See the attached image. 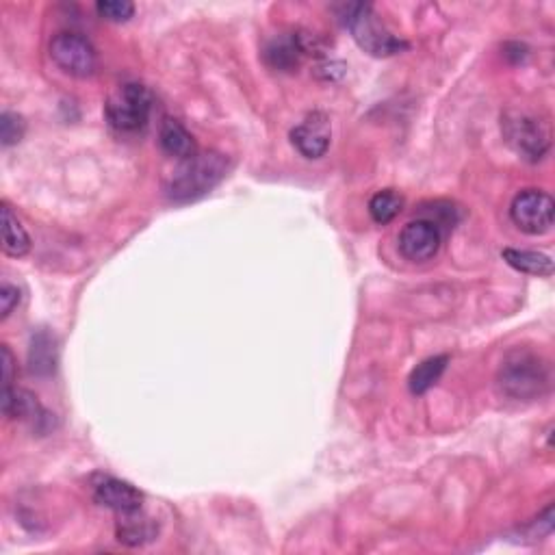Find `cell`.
<instances>
[{
    "mask_svg": "<svg viewBox=\"0 0 555 555\" xmlns=\"http://www.w3.org/2000/svg\"><path fill=\"white\" fill-rule=\"evenodd\" d=\"M24 128L27 126H24V120L18 113L5 111L0 115V141H3V146L9 148L18 144V141L24 137Z\"/></svg>",
    "mask_w": 555,
    "mask_h": 555,
    "instance_id": "44dd1931",
    "label": "cell"
},
{
    "mask_svg": "<svg viewBox=\"0 0 555 555\" xmlns=\"http://www.w3.org/2000/svg\"><path fill=\"white\" fill-rule=\"evenodd\" d=\"M50 57L57 66L76 79H87L98 68L96 48L79 33H59L50 42Z\"/></svg>",
    "mask_w": 555,
    "mask_h": 555,
    "instance_id": "52a82bcc",
    "label": "cell"
},
{
    "mask_svg": "<svg viewBox=\"0 0 555 555\" xmlns=\"http://www.w3.org/2000/svg\"><path fill=\"white\" fill-rule=\"evenodd\" d=\"M449 356H432L428 360H423L421 365H417L412 369L410 378H408V389L412 395H425L432 386L441 380V376L447 369Z\"/></svg>",
    "mask_w": 555,
    "mask_h": 555,
    "instance_id": "ac0fdd59",
    "label": "cell"
},
{
    "mask_svg": "<svg viewBox=\"0 0 555 555\" xmlns=\"http://www.w3.org/2000/svg\"><path fill=\"white\" fill-rule=\"evenodd\" d=\"M497 386L512 402H536L551 386L549 363L536 352L512 350L501 360Z\"/></svg>",
    "mask_w": 555,
    "mask_h": 555,
    "instance_id": "6da1fadb",
    "label": "cell"
},
{
    "mask_svg": "<svg viewBox=\"0 0 555 555\" xmlns=\"http://www.w3.org/2000/svg\"><path fill=\"white\" fill-rule=\"evenodd\" d=\"M29 369L40 378L53 376L57 371V339L48 330H37L31 337Z\"/></svg>",
    "mask_w": 555,
    "mask_h": 555,
    "instance_id": "5bb4252c",
    "label": "cell"
},
{
    "mask_svg": "<svg viewBox=\"0 0 555 555\" xmlns=\"http://www.w3.org/2000/svg\"><path fill=\"white\" fill-rule=\"evenodd\" d=\"M96 11L102 20L122 24L135 16V5L128 0H100L96 3Z\"/></svg>",
    "mask_w": 555,
    "mask_h": 555,
    "instance_id": "ffe728a7",
    "label": "cell"
},
{
    "mask_svg": "<svg viewBox=\"0 0 555 555\" xmlns=\"http://www.w3.org/2000/svg\"><path fill=\"white\" fill-rule=\"evenodd\" d=\"M0 354H3V389H11V382H14V354L7 345L0 347Z\"/></svg>",
    "mask_w": 555,
    "mask_h": 555,
    "instance_id": "603a6c76",
    "label": "cell"
},
{
    "mask_svg": "<svg viewBox=\"0 0 555 555\" xmlns=\"http://www.w3.org/2000/svg\"><path fill=\"white\" fill-rule=\"evenodd\" d=\"M510 217L514 226L525 232V235H547L553 228L555 217L553 198L540 189H525L512 200Z\"/></svg>",
    "mask_w": 555,
    "mask_h": 555,
    "instance_id": "8992f818",
    "label": "cell"
},
{
    "mask_svg": "<svg viewBox=\"0 0 555 555\" xmlns=\"http://www.w3.org/2000/svg\"><path fill=\"white\" fill-rule=\"evenodd\" d=\"M228 172V161L219 152H196L180 163L165 185L167 198L178 204L196 202L222 183Z\"/></svg>",
    "mask_w": 555,
    "mask_h": 555,
    "instance_id": "7a4b0ae2",
    "label": "cell"
},
{
    "mask_svg": "<svg viewBox=\"0 0 555 555\" xmlns=\"http://www.w3.org/2000/svg\"><path fill=\"white\" fill-rule=\"evenodd\" d=\"M501 131L508 146L529 163H538L547 157L551 148V133L545 122L523 111H508L501 118Z\"/></svg>",
    "mask_w": 555,
    "mask_h": 555,
    "instance_id": "5b68a950",
    "label": "cell"
},
{
    "mask_svg": "<svg viewBox=\"0 0 555 555\" xmlns=\"http://www.w3.org/2000/svg\"><path fill=\"white\" fill-rule=\"evenodd\" d=\"M503 261H506L512 269L521 271V274L529 276H545L549 278L553 274V261L551 256L542 252H529V250H514L506 248L501 252Z\"/></svg>",
    "mask_w": 555,
    "mask_h": 555,
    "instance_id": "e0dca14e",
    "label": "cell"
},
{
    "mask_svg": "<svg viewBox=\"0 0 555 555\" xmlns=\"http://www.w3.org/2000/svg\"><path fill=\"white\" fill-rule=\"evenodd\" d=\"M402 209H404V198L393 189L378 191L376 196L369 200V215L373 222L380 226L393 222V219L402 213Z\"/></svg>",
    "mask_w": 555,
    "mask_h": 555,
    "instance_id": "d6986e66",
    "label": "cell"
},
{
    "mask_svg": "<svg viewBox=\"0 0 555 555\" xmlns=\"http://www.w3.org/2000/svg\"><path fill=\"white\" fill-rule=\"evenodd\" d=\"M159 141H161V148L167 154H170V157H176L180 161H185V159L193 157V154L198 152L196 141H193V135L187 131L183 124H180L178 120H172V118H167L163 122Z\"/></svg>",
    "mask_w": 555,
    "mask_h": 555,
    "instance_id": "9a60e30c",
    "label": "cell"
},
{
    "mask_svg": "<svg viewBox=\"0 0 555 555\" xmlns=\"http://www.w3.org/2000/svg\"><path fill=\"white\" fill-rule=\"evenodd\" d=\"M308 53L306 37L300 33H282L265 46V61L269 68L280 72H293Z\"/></svg>",
    "mask_w": 555,
    "mask_h": 555,
    "instance_id": "8fae6325",
    "label": "cell"
},
{
    "mask_svg": "<svg viewBox=\"0 0 555 555\" xmlns=\"http://www.w3.org/2000/svg\"><path fill=\"white\" fill-rule=\"evenodd\" d=\"M330 120L326 113L315 111L291 131L293 146L306 159H321L330 148Z\"/></svg>",
    "mask_w": 555,
    "mask_h": 555,
    "instance_id": "9c48e42d",
    "label": "cell"
},
{
    "mask_svg": "<svg viewBox=\"0 0 555 555\" xmlns=\"http://www.w3.org/2000/svg\"><path fill=\"white\" fill-rule=\"evenodd\" d=\"M152 92L139 83H126L115 89L107 100V122L120 135H135L144 131L152 113Z\"/></svg>",
    "mask_w": 555,
    "mask_h": 555,
    "instance_id": "277c9868",
    "label": "cell"
},
{
    "mask_svg": "<svg viewBox=\"0 0 555 555\" xmlns=\"http://www.w3.org/2000/svg\"><path fill=\"white\" fill-rule=\"evenodd\" d=\"M443 232L432 219H415L399 232V252L412 263L430 261L441 248Z\"/></svg>",
    "mask_w": 555,
    "mask_h": 555,
    "instance_id": "ba28073f",
    "label": "cell"
},
{
    "mask_svg": "<svg viewBox=\"0 0 555 555\" xmlns=\"http://www.w3.org/2000/svg\"><path fill=\"white\" fill-rule=\"evenodd\" d=\"M341 18L345 29L352 33L354 42L371 57H393L408 50V44L404 40H399L397 35L384 27L371 5H345Z\"/></svg>",
    "mask_w": 555,
    "mask_h": 555,
    "instance_id": "3957f363",
    "label": "cell"
},
{
    "mask_svg": "<svg viewBox=\"0 0 555 555\" xmlns=\"http://www.w3.org/2000/svg\"><path fill=\"white\" fill-rule=\"evenodd\" d=\"M115 536L126 547H144L148 542L157 540L159 523L152 516L144 514V510L118 514V525H115Z\"/></svg>",
    "mask_w": 555,
    "mask_h": 555,
    "instance_id": "7c38bea8",
    "label": "cell"
},
{
    "mask_svg": "<svg viewBox=\"0 0 555 555\" xmlns=\"http://www.w3.org/2000/svg\"><path fill=\"white\" fill-rule=\"evenodd\" d=\"M0 406H3V415L9 419H20L31 423L33 428H40V423L48 421V415L42 410L37 397L29 391L20 389H3V397H0Z\"/></svg>",
    "mask_w": 555,
    "mask_h": 555,
    "instance_id": "4fadbf2b",
    "label": "cell"
},
{
    "mask_svg": "<svg viewBox=\"0 0 555 555\" xmlns=\"http://www.w3.org/2000/svg\"><path fill=\"white\" fill-rule=\"evenodd\" d=\"M94 501L102 508H109L115 514H126L141 510L144 506V495L139 490L118 477H102L94 486Z\"/></svg>",
    "mask_w": 555,
    "mask_h": 555,
    "instance_id": "30bf717a",
    "label": "cell"
},
{
    "mask_svg": "<svg viewBox=\"0 0 555 555\" xmlns=\"http://www.w3.org/2000/svg\"><path fill=\"white\" fill-rule=\"evenodd\" d=\"M20 304V289L14 285H5L0 287V319H7L11 313H14V308Z\"/></svg>",
    "mask_w": 555,
    "mask_h": 555,
    "instance_id": "7402d4cb",
    "label": "cell"
},
{
    "mask_svg": "<svg viewBox=\"0 0 555 555\" xmlns=\"http://www.w3.org/2000/svg\"><path fill=\"white\" fill-rule=\"evenodd\" d=\"M3 250L7 256L22 258L31 250L29 232L20 224L18 215L11 211L9 204H3Z\"/></svg>",
    "mask_w": 555,
    "mask_h": 555,
    "instance_id": "2e32d148",
    "label": "cell"
}]
</instances>
